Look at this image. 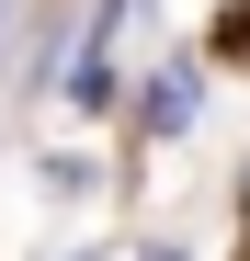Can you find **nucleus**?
<instances>
[{"mask_svg": "<svg viewBox=\"0 0 250 261\" xmlns=\"http://www.w3.org/2000/svg\"><path fill=\"white\" fill-rule=\"evenodd\" d=\"M148 125H159V137H182V125H193V80H159V91H148Z\"/></svg>", "mask_w": 250, "mask_h": 261, "instance_id": "obj_1", "label": "nucleus"}]
</instances>
